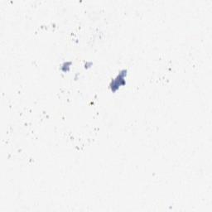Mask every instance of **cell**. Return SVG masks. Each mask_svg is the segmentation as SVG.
<instances>
[{
  "label": "cell",
  "mask_w": 212,
  "mask_h": 212,
  "mask_svg": "<svg viewBox=\"0 0 212 212\" xmlns=\"http://www.w3.org/2000/svg\"><path fill=\"white\" fill-rule=\"evenodd\" d=\"M128 75V70L126 69H122L119 72V74L112 79L110 83V88L112 92H115L119 90L121 86L126 85L125 78Z\"/></svg>",
  "instance_id": "obj_1"
},
{
  "label": "cell",
  "mask_w": 212,
  "mask_h": 212,
  "mask_svg": "<svg viewBox=\"0 0 212 212\" xmlns=\"http://www.w3.org/2000/svg\"><path fill=\"white\" fill-rule=\"evenodd\" d=\"M72 65V61H70V60H67V61H64L61 66H60V70L62 72L66 73V72H68L70 70V66Z\"/></svg>",
  "instance_id": "obj_2"
},
{
  "label": "cell",
  "mask_w": 212,
  "mask_h": 212,
  "mask_svg": "<svg viewBox=\"0 0 212 212\" xmlns=\"http://www.w3.org/2000/svg\"><path fill=\"white\" fill-rule=\"evenodd\" d=\"M93 65V63L91 61H87L85 64V68H90L91 67V66Z\"/></svg>",
  "instance_id": "obj_3"
}]
</instances>
